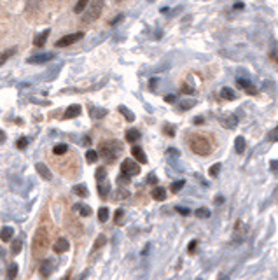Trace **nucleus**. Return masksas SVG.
<instances>
[{"label":"nucleus","mask_w":278,"mask_h":280,"mask_svg":"<svg viewBox=\"0 0 278 280\" xmlns=\"http://www.w3.org/2000/svg\"><path fill=\"white\" fill-rule=\"evenodd\" d=\"M121 152H122V144L119 140H103L100 147H98V154L109 165L116 163L117 158L121 156Z\"/></svg>","instance_id":"nucleus-1"},{"label":"nucleus","mask_w":278,"mask_h":280,"mask_svg":"<svg viewBox=\"0 0 278 280\" xmlns=\"http://www.w3.org/2000/svg\"><path fill=\"white\" fill-rule=\"evenodd\" d=\"M51 247V240H49V233L44 226H41L37 230V233L34 236V243H32V254L35 258H42L44 254H47Z\"/></svg>","instance_id":"nucleus-2"},{"label":"nucleus","mask_w":278,"mask_h":280,"mask_svg":"<svg viewBox=\"0 0 278 280\" xmlns=\"http://www.w3.org/2000/svg\"><path fill=\"white\" fill-rule=\"evenodd\" d=\"M189 147H191V151L198 156H208L210 152L213 151L212 140H210L206 135H201V133H194V135H191Z\"/></svg>","instance_id":"nucleus-3"},{"label":"nucleus","mask_w":278,"mask_h":280,"mask_svg":"<svg viewBox=\"0 0 278 280\" xmlns=\"http://www.w3.org/2000/svg\"><path fill=\"white\" fill-rule=\"evenodd\" d=\"M103 4H105V0H89L88 2V9H86L84 16H82V23L84 25H89V23L97 21L98 18H100L102 11H103Z\"/></svg>","instance_id":"nucleus-4"},{"label":"nucleus","mask_w":278,"mask_h":280,"mask_svg":"<svg viewBox=\"0 0 278 280\" xmlns=\"http://www.w3.org/2000/svg\"><path fill=\"white\" fill-rule=\"evenodd\" d=\"M121 173L128 177H137L140 173V163L137 160H125L121 163Z\"/></svg>","instance_id":"nucleus-5"},{"label":"nucleus","mask_w":278,"mask_h":280,"mask_svg":"<svg viewBox=\"0 0 278 280\" xmlns=\"http://www.w3.org/2000/svg\"><path fill=\"white\" fill-rule=\"evenodd\" d=\"M82 37H84V32H75V34H69V35H65V37L59 39V41L56 42V46L58 47H67L70 44H75L77 41H81Z\"/></svg>","instance_id":"nucleus-6"},{"label":"nucleus","mask_w":278,"mask_h":280,"mask_svg":"<svg viewBox=\"0 0 278 280\" xmlns=\"http://www.w3.org/2000/svg\"><path fill=\"white\" fill-rule=\"evenodd\" d=\"M54 58V53H41V54H34V56H30L28 63L32 65H41V63H47V61H53Z\"/></svg>","instance_id":"nucleus-7"},{"label":"nucleus","mask_w":278,"mask_h":280,"mask_svg":"<svg viewBox=\"0 0 278 280\" xmlns=\"http://www.w3.org/2000/svg\"><path fill=\"white\" fill-rule=\"evenodd\" d=\"M54 265H56V263H54L53 259H44L41 268H39V273H41V277H44V278L51 277V273H53V270H54Z\"/></svg>","instance_id":"nucleus-8"},{"label":"nucleus","mask_w":278,"mask_h":280,"mask_svg":"<svg viewBox=\"0 0 278 280\" xmlns=\"http://www.w3.org/2000/svg\"><path fill=\"white\" fill-rule=\"evenodd\" d=\"M69 249H70V243H69V240H65V238H58L56 242L53 243L54 254H63V252H67Z\"/></svg>","instance_id":"nucleus-9"},{"label":"nucleus","mask_w":278,"mask_h":280,"mask_svg":"<svg viewBox=\"0 0 278 280\" xmlns=\"http://www.w3.org/2000/svg\"><path fill=\"white\" fill-rule=\"evenodd\" d=\"M79 114H81V105L72 104L70 107H67L65 114H63V119H74V117H77Z\"/></svg>","instance_id":"nucleus-10"},{"label":"nucleus","mask_w":278,"mask_h":280,"mask_svg":"<svg viewBox=\"0 0 278 280\" xmlns=\"http://www.w3.org/2000/svg\"><path fill=\"white\" fill-rule=\"evenodd\" d=\"M132 154L135 156V160H137L140 165H145L147 163V156H145L144 149L138 147V145H133V147H132Z\"/></svg>","instance_id":"nucleus-11"},{"label":"nucleus","mask_w":278,"mask_h":280,"mask_svg":"<svg viewBox=\"0 0 278 280\" xmlns=\"http://www.w3.org/2000/svg\"><path fill=\"white\" fill-rule=\"evenodd\" d=\"M74 212L75 214H79V215H82V217H89L91 215V207H88V205H84V203H75L74 205Z\"/></svg>","instance_id":"nucleus-12"},{"label":"nucleus","mask_w":278,"mask_h":280,"mask_svg":"<svg viewBox=\"0 0 278 280\" xmlns=\"http://www.w3.org/2000/svg\"><path fill=\"white\" fill-rule=\"evenodd\" d=\"M49 34H51V30H44V32H41V34H37L34 37V46H37V47H42L46 44V41H47V37H49Z\"/></svg>","instance_id":"nucleus-13"},{"label":"nucleus","mask_w":278,"mask_h":280,"mask_svg":"<svg viewBox=\"0 0 278 280\" xmlns=\"http://www.w3.org/2000/svg\"><path fill=\"white\" fill-rule=\"evenodd\" d=\"M35 170H37V173H39V175H41L44 180H51V177H53V175H51V170L46 167L44 163H37V165H35Z\"/></svg>","instance_id":"nucleus-14"},{"label":"nucleus","mask_w":278,"mask_h":280,"mask_svg":"<svg viewBox=\"0 0 278 280\" xmlns=\"http://www.w3.org/2000/svg\"><path fill=\"white\" fill-rule=\"evenodd\" d=\"M109 193H110V184L107 182V179L100 180V184H98V195H100V198L105 200L107 196H109Z\"/></svg>","instance_id":"nucleus-15"},{"label":"nucleus","mask_w":278,"mask_h":280,"mask_svg":"<svg viewBox=\"0 0 278 280\" xmlns=\"http://www.w3.org/2000/svg\"><path fill=\"white\" fill-rule=\"evenodd\" d=\"M107 109H102V107H89V116L93 119H102V117L107 116Z\"/></svg>","instance_id":"nucleus-16"},{"label":"nucleus","mask_w":278,"mask_h":280,"mask_svg":"<svg viewBox=\"0 0 278 280\" xmlns=\"http://www.w3.org/2000/svg\"><path fill=\"white\" fill-rule=\"evenodd\" d=\"M14 236V230L11 226H4L2 231H0V240L2 242H9V240H13Z\"/></svg>","instance_id":"nucleus-17"},{"label":"nucleus","mask_w":278,"mask_h":280,"mask_svg":"<svg viewBox=\"0 0 278 280\" xmlns=\"http://www.w3.org/2000/svg\"><path fill=\"white\" fill-rule=\"evenodd\" d=\"M126 142H132V144H135V142H138L140 140V137H142V133L138 132V130H135V128H132V130H128L126 132Z\"/></svg>","instance_id":"nucleus-18"},{"label":"nucleus","mask_w":278,"mask_h":280,"mask_svg":"<svg viewBox=\"0 0 278 280\" xmlns=\"http://www.w3.org/2000/svg\"><path fill=\"white\" fill-rule=\"evenodd\" d=\"M238 84L241 86V88L247 91V95H256L257 93V89L254 88V84H250L249 81H245V79H238Z\"/></svg>","instance_id":"nucleus-19"},{"label":"nucleus","mask_w":278,"mask_h":280,"mask_svg":"<svg viewBox=\"0 0 278 280\" xmlns=\"http://www.w3.org/2000/svg\"><path fill=\"white\" fill-rule=\"evenodd\" d=\"M117 110L122 114V116H125V119L128 121V123H133V121H135V114H133L128 107H125V105H119Z\"/></svg>","instance_id":"nucleus-20"},{"label":"nucleus","mask_w":278,"mask_h":280,"mask_svg":"<svg viewBox=\"0 0 278 280\" xmlns=\"http://www.w3.org/2000/svg\"><path fill=\"white\" fill-rule=\"evenodd\" d=\"M152 198H154V200H158V202H163V200L166 198V191H165V188H161V186L154 188V189H152Z\"/></svg>","instance_id":"nucleus-21"},{"label":"nucleus","mask_w":278,"mask_h":280,"mask_svg":"<svg viewBox=\"0 0 278 280\" xmlns=\"http://www.w3.org/2000/svg\"><path fill=\"white\" fill-rule=\"evenodd\" d=\"M114 198H116V200H126V198H130V191L125 186H119L117 191L114 193Z\"/></svg>","instance_id":"nucleus-22"},{"label":"nucleus","mask_w":278,"mask_h":280,"mask_svg":"<svg viewBox=\"0 0 278 280\" xmlns=\"http://www.w3.org/2000/svg\"><path fill=\"white\" fill-rule=\"evenodd\" d=\"M14 54H16V47H11V49H7V51H4V53H0V67H2L7 60H9L11 56H14Z\"/></svg>","instance_id":"nucleus-23"},{"label":"nucleus","mask_w":278,"mask_h":280,"mask_svg":"<svg viewBox=\"0 0 278 280\" xmlns=\"http://www.w3.org/2000/svg\"><path fill=\"white\" fill-rule=\"evenodd\" d=\"M72 193L77 196H81V198H86L88 196V189H86V186H82V184H77V186L72 188Z\"/></svg>","instance_id":"nucleus-24"},{"label":"nucleus","mask_w":278,"mask_h":280,"mask_svg":"<svg viewBox=\"0 0 278 280\" xmlns=\"http://www.w3.org/2000/svg\"><path fill=\"white\" fill-rule=\"evenodd\" d=\"M234 149H236V152H245V139L243 137H236V140H234Z\"/></svg>","instance_id":"nucleus-25"},{"label":"nucleus","mask_w":278,"mask_h":280,"mask_svg":"<svg viewBox=\"0 0 278 280\" xmlns=\"http://www.w3.org/2000/svg\"><path fill=\"white\" fill-rule=\"evenodd\" d=\"M109 215H110L109 208L102 207L100 210H98V221H100V223H107V221H109Z\"/></svg>","instance_id":"nucleus-26"},{"label":"nucleus","mask_w":278,"mask_h":280,"mask_svg":"<svg viewBox=\"0 0 278 280\" xmlns=\"http://www.w3.org/2000/svg\"><path fill=\"white\" fill-rule=\"evenodd\" d=\"M221 97L224 98V100H234V98H236V95H234L233 89H229V88H222Z\"/></svg>","instance_id":"nucleus-27"},{"label":"nucleus","mask_w":278,"mask_h":280,"mask_svg":"<svg viewBox=\"0 0 278 280\" xmlns=\"http://www.w3.org/2000/svg\"><path fill=\"white\" fill-rule=\"evenodd\" d=\"M21 247H23V242L19 238H16V240H13V245H11V252L16 256V254H19L21 252Z\"/></svg>","instance_id":"nucleus-28"},{"label":"nucleus","mask_w":278,"mask_h":280,"mask_svg":"<svg viewBox=\"0 0 278 280\" xmlns=\"http://www.w3.org/2000/svg\"><path fill=\"white\" fill-rule=\"evenodd\" d=\"M194 214H196V217L198 219H208L210 217V210L206 207H201V208H198L196 212H194Z\"/></svg>","instance_id":"nucleus-29"},{"label":"nucleus","mask_w":278,"mask_h":280,"mask_svg":"<svg viewBox=\"0 0 278 280\" xmlns=\"http://www.w3.org/2000/svg\"><path fill=\"white\" fill-rule=\"evenodd\" d=\"M88 2H89V0H79V2L75 4V7H74V13H75V14H81L82 11L86 9V6H88Z\"/></svg>","instance_id":"nucleus-30"},{"label":"nucleus","mask_w":278,"mask_h":280,"mask_svg":"<svg viewBox=\"0 0 278 280\" xmlns=\"http://www.w3.org/2000/svg\"><path fill=\"white\" fill-rule=\"evenodd\" d=\"M105 243H107V236H105V235H98L97 242H95V245H93V251L102 249V247L105 245Z\"/></svg>","instance_id":"nucleus-31"},{"label":"nucleus","mask_w":278,"mask_h":280,"mask_svg":"<svg viewBox=\"0 0 278 280\" xmlns=\"http://www.w3.org/2000/svg\"><path fill=\"white\" fill-rule=\"evenodd\" d=\"M98 158H100V154H98L97 151H91L89 149V151L86 152V161H88V163H97Z\"/></svg>","instance_id":"nucleus-32"},{"label":"nucleus","mask_w":278,"mask_h":280,"mask_svg":"<svg viewBox=\"0 0 278 280\" xmlns=\"http://www.w3.org/2000/svg\"><path fill=\"white\" fill-rule=\"evenodd\" d=\"M69 151V147H67L65 144H58V145H54V149H53V152L56 156H61V154H65V152Z\"/></svg>","instance_id":"nucleus-33"},{"label":"nucleus","mask_w":278,"mask_h":280,"mask_svg":"<svg viewBox=\"0 0 278 280\" xmlns=\"http://www.w3.org/2000/svg\"><path fill=\"white\" fill-rule=\"evenodd\" d=\"M16 275H18V265L13 263V265L7 268V278H16Z\"/></svg>","instance_id":"nucleus-34"},{"label":"nucleus","mask_w":278,"mask_h":280,"mask_svg":"<svg viewBox=\"0 0 278 280\" xmlns=\"http://www.w3.org/2000/svg\"><path fill=\"white\" fill-rule=\"evenodd\" d=\"M194 104H196L194 100H184V102H180V104H178V109H180V110H188L191 107H194Z\"/></svg>","instance_id":"nucleus-35"},{"label":"nucleus","mask_w":278,"mask_h":280,"mask_svg":"<svg viewBox=\"0 0 278 280\" xmlns=\"http://www.w3.org/2000/svg\"><path fill=\"white\" fill-rule=\"evenodd\" d=\"M130 179H132V177L125 175V173H119V177H117V184H119V186H126V184H130Z\"/></svg>","instance_id":"nucleus-36"},{"label":"nucleus","mask_w":278,"mask_h":280,"mask_svg":"<svg viewBox=\"0 0 278 280\" xmlns=\"http://www.w3.org/2000/svg\"><path fill=\"white\" fill-rule=\"evenodd\" d=\"M95 177H97L98 182H100V180H105V179H107V170H105L103 167H100V168L97 170V175H95Z\"/></svg>","instance_id":"nucleus-37"},{"label":"nucleus","mask_w":278,"mask_h":280,"mask_svg":"<svg viewBox=\"0 0 278 280\" xmlns=\"http://www.w3.org/2000/svg\"><path fill=\"white\" fill-rule=\"evenodd\" d=\"M184 184H186L184 180H175V182L172 184V193H175V195H177V193L180 191L182 188H184Z\"/></svg>","instance_id":"nucleus-38"},{"label":"nucleus","mask_w":278,"mask_h":280,"mask_svg":"<svg viewBox=\"0 0 278 280\" xmlns=\"http://www.w3.org/2000/svg\"><path fill=\"white\" fill-rule=\"evenodd\" d=\"M219 172H221V163L212 165V167H210V170H208V173L212 177H217V175H219Z\"/></svg>","instance_id":"nucleus-39"},{"label":"nucleus","mask_w":278,"mask_h":280,"mask_svg":"<svg viewBox=\"0 0 278 280\" xmlns=\"http://www.w3.org/2000/svg\"><path fill=\"white\" fill-rule=\"evenodd\" d=\"M163 132H165L168 137H173V135H175V130H173V126H172V125H165V128H163Z\"/></svg>","instance_id":"nucleus-40"},{"label":"nucleus","mask_w":278,"mask_h":280,"mask_svg":"<svg viewBox=\"0 0 278 280\" xmlns=\"http://www.w3.org/2000/svg\"><path fill=\"white\" fill-rule=\"evenodd\" d=\"M122 219H125V210L119 208V210H116V224H121Z\"/></svg>","instance_id":"nucleus-41"},{"label":"nucleus","mask_w":278,"mask_h":280,"mask_svg":"<svg viewBox=\"0 0 278 280\" xmlns=\"http://www.w3.org/2000/svg\"><path fill=\"white\" fill-rule=\"evenodd\" d=\"M18 149H26V145H28V139H25V137H21V139L18 140Z\"/></svg>","instance_id":"nucleus-42"},{"label":"nucleus","mask_w":278,"mask_h":280,"mask_svg":"<svg viewBox=\"0 0 278 280\" xmlns=\"http://www.w3.org/2000/svg\"><path fill=\"white\" fill-rule=\"evenodd\" d=\"M182 93H184V95H193L194 88H193V86H189V84H182Z\"/></svg>","instance_id":"nucleus-43"},{"label":"nucleus","mask_w":278,"mask_h":280,"mask_svg":"<svg viewBox=\"0 0 278 280\" xmlns=\"http://www.w3.org/2000/svg\"><path fill=\"white\" fill-rule=\"evenodd\" d=\"M177 212L180 215H189L191 214V210H189V208H186V207H177Z\"/></svg>","instance_id":"nucleus-44"},{"label":"nucleus","mask_w":278,"mask_h":280,"mask_svg":"<svg viewBox=\"0 0 278 280\" xmlns=\"http://www.w3.org/2000/svg\"><path fill=\"white\" fill-rule=\"evenodd\" d=\"M222 123H224L226 126H229V128H231V126H234V123H236V117H234V116H231V117H229L228 121H222Z\"/></svg>","instance_id":"nucleus-45"},{"label":"nucleus","mask_w":278,"mask_h":280,"mask_svg":"<svg viewBox=\"0 0 278 280\" xmlns=\"http://www.w3.org/2000/svg\"><path fill=\"white\" fill-rule=\"evenodd\" d=\"M122 19H125V14H117V18H116V19H112V21H110V25H112V26H114V25H117V23H119V21H122Z\"/></svg>","instance_id":"nucleus-46"},{"label":"nucleus","mask_w":278,"mask_h":280,"mask_svg":"<svg viewBox=\"0 0 278 280\" xmlns=\"http://www.w3.org/2000/svg\"><path fill=\"white\" fill-rule=\"evenodd\" d=\"M147 182H150V184H158V177L154 175V173H150V175L147 177Z\"/></svg>","instance_id":"nucleus-47"},{"label":"nucleus","mask_w":278,"mask_h":280,"mask_svg":"<svg viewBox=\"0 0 278 280\" xmlns=\"http://www.w3.org/2000/svg\"><path fill=\"white\" fill-rule=\"evenodd\" d=\"M196 245H198V240H193V242L189 243L188 251H189V252H194V249H196Z\"/></svg>","instance_id":"nucleus-48"},{"label":"nucleus","mask_w":278,"mask_h":280,"mask_svg":"<svg viewBox=\"0 0 278 280\" xmlns=\"http://www.w3.org/2000/svg\"><path fill=\"white\" fill-rule=\"evenodd\" d=\"M81 144H82V145H89V144H91V139H89L88 135L82 137V142H81Z\"/></svg>","instance_id":"nucleus-49"},{"label":"nucleus","mask_w":278,"mask_h":280,"mask_svg":"<svg viewBox=\"0 0 278 280\" xmlns=\"http://www.w3.org/2000/svg\"><path fill=\"white\" fill-rule=\"evenodd\" d=\"M165 100H166V102H168V104H173V102H175V100H177V98H175V97H173V95H168V97H166V98H165Z\"/></svg>","instance_id":"nucleus-50"},{"label":"nucleus","mask_w":278,"mask_h":280,"mask_svg":"<svg viewBox=\"0 0 278 280\" xmlns=\"http://www.w3.org/2000/svg\"><path fill=\"white\" fill-rule=\"evenodd\" d=\"M166 154H175V156H178V151H177V149H168V151H166Z\"/></svg>","instance_id":"nucleus-51"},{"label":"nucleus","mask_w":278,"mask_h":280,"mask_svg":"<svg viewBox=\"0 0 278 280\" xmlns=\"http://www.w3.org/2000/svg\"><path fill=\"white\" fill-rule=\"evenodd\" d=\"M4 142H6V133L0 130V144H4Z\"/></svg>","instance_id":"nucleus-52"},{"label":"nucleus","mask_w":278,"mask_h":280,"mask_svg":"<svg viewBox=\"0 0 278 280\" xmlns=\"http://www.w3.org/2000/svg\"><path fill=\"white\" fill-rule=\"evenodd\" d=\"M203 123V117H196V119H194V125H201Z\"/></svg>","instance_id":"nucleus-53"},{"label":"nucleus","mask_w":278,"mask_h":280,"mask_svg":"<svg viewBox=\"0 0 278 280\" xmlns=\"http://www.w3.org/2000/svg\"><path fill=\"white\" fill-rule=\"evenodd\" d=\"M222 202H224V198H222V196H217V198H215V203H217V205H221Z\"/></svg>","instance_id":"nucleus-54"},{"label":"nucleus","mask_w":278,"mask_h":280,"mask_svg":"<svg viewBox=\"0 0 278 280\" xmlns=\"http://www.w3.org/2000/svg\"><path fill=\"white\" fill-rule=\"evenodd\" d=\"M116 2H121V0H116Z\"/></svg>","instance_id":"nucleus-55"}]
</instances>
